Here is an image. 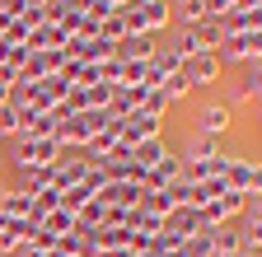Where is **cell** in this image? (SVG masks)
<instances>
[{
    "label": "cell",
    "instance_id": "2e32d148",
    "mask_svg": "<svg viewBox=\"0 0 262 257\" xmlns=\"http://www.w3.org/2000/svg\"><path fill=\"white\" fill-rule=\"evenodd\" d=\"M52 211H61V192H56V187H42L38 197H28V220H33V224H42Z\"/></svg>",
    "mask_w": 262,
    "mask_h": 257
},
{
    "label": "cell",
    "instance_id": "603a6c76",
    "mask_svg": "<svg viewBox=\"0 0 262 257\" xmlns=\"http://www.w3.org/2000/svg\"><path fill=\"white\" fill-rule=\"evenodd\" d=\"M126 5H150V0H126Z\"/></svg>",
    "mask_w": 262,
    "mask_h": 257
},
{
    "label": "cell",
    "instance_id": "7402d4cb",
    "mask_svg": "<svg viewBox=\"0 0 262 257\" xmlns=\"http://www.w3.org/2000/svg\"><path fill=\"white\" fill-rule=\"evenodd\" d=\"M234 5H244V10H262V0H234Z\"/></svg>",
    "mask_w": 262,
    "mask_h": 257
},
{
    "label": "cell",
    "instance_id": "9c48e42d",
    "mask_svg": "<svg viewBox=\"0 0 262 257\" xmlns=\"http://www.w3.org/2000/svg\"><path fill=\"white\" fill-rule=\"evenodd\" d=\"M159 47H164V42L150 38V33H126V38L113 42V56H117V61H155Z\"/></svg>",
    "mask_w": 262,
    "mask_h": 257
},
{
    "label": "cell",
    "instance_id": "8fae6325",
    "mask_svg": "<svg viewBox=\"0 0 262 257\" xmlns=\"http://www.w3.org/2000/svg\"><path fill=\"white\" fill-rule=\"evenodd\" d=\"M178 169H183V159L169 150V154H164L159 159V164L155 169H145V178H141V187L145 192H164V187H169V182H178Z\"/></svg>",
    "mask_w": 262,
    "mask_h": 257
},
{
    "label": "cell",
    "instance_id": "5bb4252c",
    "mask_svg": "<svg viewBox=\"0 0 262 257\" xmlns=\"http://www.w3.org/2000/svg\"><path fill=\"white\" fill-rule=\"evenodd\" d=\"M164 154H169V141L155 136V141H141L136 150H131V164H136V169H141V178H145V169H155Z\"/></svg>",
    "mask_w": 262,
    "mask_h": 257
},
{
    "label": "cell",
    "instance_id": "7a4b0ae2",
    "mask_svg": "<svg viewBox=\"0 0 262 257\" xmlns=\"http://www.w3.org/2000/svg\"><path fill=\"white\" fill-rule=\"evenodd\" d=\"M215 61H220V71H225V66H253V61H262V28H253V33H229V38H220Z\"/></svg>",
    "mask_w": 262,
    "mask_h": 257
},
{
    "label": "cell",
    "instance_id": "5b68a950",
    "mask_svg": "<svg viewBox=\"0 0 262 257\" xmlns=\"http://www.w3.org/2000/svg\"><path fill=\"white\" fill-rule=\"evenodd\" d=\"M234 108H229V103H202V108H196V131H202V136H215V141H225L229 131H234Z\"/></svg>",
    "mask_w": 262,
    "mask_h": 257
},
{
    "label": "cell",
    "instance_id": "7c38bea8",
    "mask_svg": "<svg viewBox=\"0 0 262 257\" xmlns=\"http://www.w3.org/2000/svg\"><path fill=\"white\" fill-rule=\"evenodd\" d=\"M257 94H262V66L253 61V66H239V80H234V94L229 99L234 103H257ZM229 103V108H234Z\"/></svg>",
    "mask_w": 262,
    "mask_h": 257
},
{
    "label": "cell",
    "instance_id": "ba28073f",
    "mask_svg": "<svg viewBox=\"0 0 262 257\" xmlns=\"http://www.w3.org/2000/svg\"><path fill=\"white\" fill-rule=\"evenodd\" d=\"M94 197L103 201L108 211H131V206H141L145 187H141V182H98V192H94Z\"/></svg>",
    "mask_w": 262,
    "mask_h": 257
},
{
    "label": "cell",
    "instance_id": "52a82bcc",
    "mask_svg": "<svg viewBox=\"0 0 262 257\" xmlns=\"http://www.w3.org/2000/svg\"><path fill=\"white\" fill-rule=\"evenodd\" d=\"M155 136H164V122H155V117H145V112L136 108V112H126V117H122V136H117V145L136 150L141 141H155Z\"/></svg>",
    "mask_w": 262,
    "mask_h": 257
},
{
    "label": "cell",
    "instance_id": "ac0fdd59",
    "mask_svg": "<svg viewBox=\"0 0 262 257\" xmlns=\"http://www.w3.org/2000/svg\"><path fill=\"white\" fill-rule=\"evenodd\" d=\"M19 136H56V112H28Z\"/></svg>",
    "mask_w": 262,
    "mask_h": 257
},
{
    "label": "cell",
    "instance_id": "6da1fadb",
    "mask_svg": "<svg viewBox=\"0 0 262 257\" xmlns=\"http://www.w3.org/2000/svg\"><path fill=\"white\" fill-rule=\"evenodd\" d=\"M103 122H113V117H108V108L61 117V122H56V141H61V150H66V154H71V150H84L98 131H103Z\"/></svg>",
    "mask_w": 262,
    "mask_h": 257
},
{
    "label": "cell",
    "instance_id": "3957f363",
    "mask_svg": "<svg viewBox=\"0 0 262 257\" xmlns=\"http://www.w3.org/2000/svg\"><path fill=\"white\" fill-rule=\"evenodd\" d=\"M225 192H239V197H262V164L253 154H229V169H225Z\"/></svg>",
    "mask_w": 262,
    "mask_h": 257
},
{
    "label": "cell",
    "instance_id": "44dd1931",
    "mask_svg": "<svg viewBox=\"0 0 262 257\" xmlns=\"http://www.w3.org/2000/svg\"><path fill=\"white\" fill-rule=\"evenodd\" d=\"M19 257H47V252H42V248H28V243H24V248H19Z\"/></svg>",
    "mask_w": 262,
    "mask_h": 257
},
{
    "label": "cell",
    "instance_id": "30bf717a",
    "mask_svg": "<svg viewBox=\"0 0 262 257\" xmlns=\"http://www.w3.org/2000/svg\"><path fill=\"white\" fill-rule=\"evenodd\" d=\"M215 75H220V61H215V52H196V56H187V61H183V80H187L192 89H206V84H215Z\"/></svg>",
    "mask_w": 262,
    "mask_h": 257
},
{
    "label": "cell",
    "instance_id": "9a60e30c",
    "mask_svg": "<svg viewBox=\"0 0 262 257\" xmlns=\"http://www.w3.org/2000/svg\"><path fill=\"white\" fill-rule=\"evenodd\" d=\"M24 122H28V108H24L19 99H5V103H0V136H10V141H19V131H24Z\"/></svg>",
    "mask_w": 262,
    "mask_h": 257
},
{
    "label": "cell",
    "instance_id": "e0dca14e",
    "mask_svg": "<svg viewBox=\"0 0 262 257\" xmlns=\"http://www.w3.org/2000/svg\"><path fill=\"white\" fill-rule=\"evenodd\" d=\"M159 94H164V99H169V108H173V103H183L187 94H192V84L183 80V71H173V75H164V80H159Z\"/></svg>",
    "mask_w": 262,
    "mask_h": 257
},
{
    "label": "cell",
    "instance_id": "d6986e66",
    "mask_svg": "<svg viewBox=\"0 0 262 257\" xmlns=\"http://www.w3.org/2000/svg\"><path fill=\"white\" fill-rule=\"evenodd\" d=\"M183 154H192V159L220 154V141H215V136H202V131H192V141H187V150H183Z\"/></svg>",
    "mask_w": 262,
    "mask_h": 257
},
{
    "label": "cell",
    "instance_id": "4fadbf2b",
    "mask_svg": "<svg viewBox=\"0 0 262 257\" xmlns=\"http://www.w3.org/2000/svg\"><path fill=\"white\" fill-rule=\"evenodd\" d=\"M206 19H211V5H206V0H173V24H178V33H183V28L206 24Z\"/></svg>",
    "mask_w": 262,
    "mask_h": 257
},
{
    "label": "cell",
    "instance_id": "ffe728a7",
    "mask_svg": "<svg viewBox=\"0 0 262 257\" xmlns=\"http://www.w3.org/2000/svg\"><path fill=\"white\" fill-rule=\"evenodd\" d=\"M141 112H145V117H155V122H164V117H169V99H164L159 89H150L145 99H141Z\"/></svg>",
    "mask_w": 262,
    "mask_h": 257
},
{
    "label": "cell",
    "instance_id": "277c9868",
    "mask_svg": "<svg viewBox=\"0 0 262 257\" xmlns=\"http://www.w3.org/2000/svg\"><path fill=\"white\" fill-rule=\"evenodd\" d=\"M61 141L56 136H19L14 141V164H33V169H52L61 159Z\"/></svg>",
    "mask_w": 262,
    "mask_h": 257
},
{
    "label": "cell",
    "instance_id": "8992f818",
    "mask_svg": "<svg viewBox=\"0 0 262 257\" xmlns=\"http://www.w3.org/2000/svg\"><path fill=\"white\" fill-rule=\"evenodd\" d=\"M178 159H183V169H178L183 182H215V178H225V169H229V154H206V159L178 154Z\"/></svg>",
    "mask_w": 262,
    "mask_h": 257
}]
</instances>
